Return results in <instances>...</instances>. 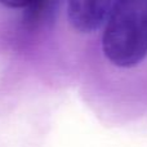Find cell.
Instances as JSON below:
<instances>
[{"label": "cell", "instance_id": "cell-1", "mask_svg": "<svg viewBox=\"0 0 147 147\" xmlns=\"http://www.w3.org/2000/svg\"><path fill=\"white\" fill-rule=\"evenodd\" d=\"M102 51L112 65L137 66L147 56V0H117L102 35Z\"/></svg>", "mask_w": 147, "mask_h": 147}, {"label": "cell", "instance_id": "cell-2", "mask_svg": "<svg viewBox=\"0 0 147 147\" xmlns=\"http://www.w3.org/2000/svg\"><path fill=\"white\" fill-rule=\"evenodd\" d=\"M117 0H67V20L74 30L90 34L106 23Z\"/></svg>", "mask_w": 147, "mask_h": 147}, {"label": "cell", "instance_id": "cell-3", "mask_svg": "<svg viewBox=\"0 0 147 147\" xmlns=\"http://www.w3.org/2000/svg\"><path fill=\"white\" fill-rule=\"evenodd\" d=\"M36 0H0V4L10 9H18V8H30Z\"/></svg>", "mask_w": 147, "mask_h": 147}]
</instances>
